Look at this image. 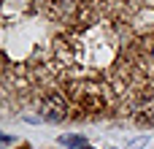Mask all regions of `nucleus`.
Segmentation results:
<instances>
[{"label":"nucleus","instance_id":"nucleus-1","mask_svg":"<svg viewBox=\"0 0 154 149\" xmlns=\"http://www.w3.org/2000/svg\"><path fill=\"white\" fill-rule=\"evenodd\" d=\"M0 30L8 114L154 125V0H3Z\"/></svg>","mask_w":154,"mask_h":149},{"label":"nucleus","instance_id":"nucleus-2","mask_svg":"<svg viewBox=\"0 0 154 149\" xmlns=\"http://www.w3.org/2000/svg\"><path fill=\"white\" fill-rule=\"evenodd\" d=\"M62 144H65L68 149H92L89 144H87L84 136H62Z\"/></svg>","mask_w":154,"mask_h":149},{"label":"nucleus","instance_id":"nucleus-3","mask_svg":"<svg viewBox=\"0 0 154 149\" xmlns=\"http://www.w3.org/2000/svg\"><path fill=\"white\" fill-rule=\"evenodd\" d=\"M19 149H30V147H19Z\"/></svg>","mask_w":154,"mask_h":149}]
</instances>
